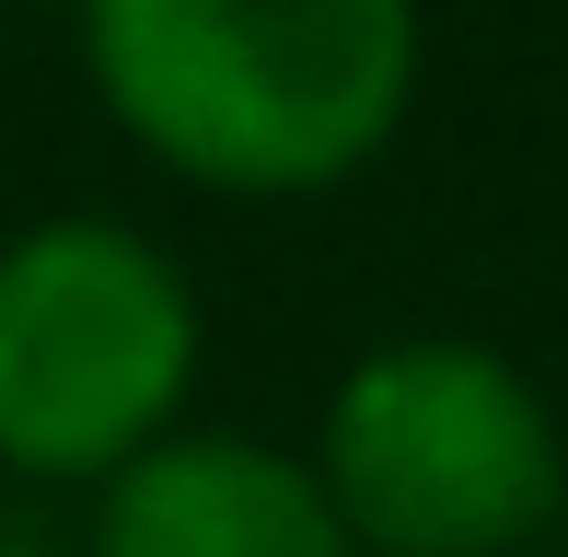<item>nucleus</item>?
Here are the masks:
<instances>
[{
	"mask_svg": "<svg viewBox=\"0 0 568 557\" xmlns=\"http://www.w3.org/2000/svg\"><path fill=\"white\" fill-rule=\"evenodd\" d=\"M93 82L174 174L302 198L418 93V0H93Z\"/></svg>",
	"mask_w": 568,
	"mask_h": 557,
	"instance_id": "1",
	"label": "nucleus"
},
{
	"mask_svg": "<svg viewBox=\"0 0 568 557\" xmlns=\"http://www.w3.org/2000/svg\"><path fill=\"white\" fill-rule=\"evenodd\" d=\"M314 476L359 557H523L568 499L546 395L476 337L372 348L325 407Z\"/></svg>",
	"mask_w": 568,
	"mask_h": 557,
	"instance_id": "2",
	"label": "nucleus"
},
{
	"mask_svg": "<svg viewBox=\"0 0 568 557\" xmlns=\"http://www.w3.org/2000/svg\"><path fill=\"white\" fill-rule=\"evenodd\" d=\"M197 372V302L163 244L116 221H47L0 256V465L116 476L163 442Z\"/></svg>",
	"mask_w": 568,
	"mask_h": 557,
	"instance_id": "3",
	"label": "nucleus"
},
{
	"mask_svg": "<svg viewBox=\"0 0 568 557\" xmlns=\"http://www.w3.org/2000/svg\"><path fill=\"white\" fill-rule=\"evenodd\" d=\"M93 557H359L325 476H302L267 442H151L105 476Z\"/></svg>",
	"mask_w": 568,
	"mask_h": 557,
	"instance_id": "4",
	"label": "nucleus"
}]
</instances>
